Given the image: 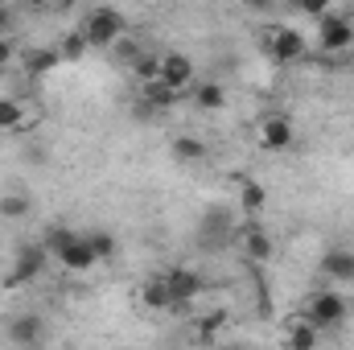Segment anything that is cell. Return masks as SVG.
I'll list each match as a JSON object with an SVG mask.
<instances>
[{
  "instance_id": "8fae6325",
  "label": "cell",
  "mask_w": 354,
  "mask_h": 350,
  "mask_svg": "<svg viewBox=\"0 0 354 350\" xmlns=\"http://www.w3.org/2000/svg\"><path fill=\"white\" fill-rule=\"evenodd\" d=\"M54 260L62 264V268H66V272H91V268H95V264H99V256H95V252H91L87 235H75V239H71V243H66V248H62V252H58V256H54Z\"/></svg>"
},
{
  "instance_id": "ffe728a7",
  "label": "cell",
  "mask_w": 354,
  "mask_h": 350,
  "mask_svg": "<svg viewBox=\"0 0 354 350\" xmlns=\"http://www.w3.org/2000/svg\"><path fill=\"white\" fill-rule=\"evenodd\" d=\"M145 103L157 107V111H165V107H174L177 103V91H169L161 79H157V83H145Z\"/></svg>"
},
{
  "instance_id": "603a6c76",
  "label": "cell",
  "mask_w": 354,
  "mask_h": 350,
  "mask_svg": "<svg viewBox=\"0 0 354 350\" xmlns=\"http://www.w3.org/2000/svg\"><path fill=\"white\" fill-rule=\"evenodd\" d=\"M29 214V198L25 194H4L0 198V219H25Z\"/></svg>"
},
{
  "instance_id": "9c48e42d",
  "label": "cell",
  "mask_w": 354,
  "mask_h": 350,
  "mask_svg": "<svg viewBox=\"0 0 354 350\" xmlns=\"http://www.w3.org/2000/svg\"><path fill=\"white\" fill-rule=\"evenodd\" d=\"M189 79H194V58L189 54H177V50L174 54H161V83L165 87L181 95L189 87Z\"/></svg>"
},
{
  "instance_id": "ba28073f",
  "label": "cell",
  "mask_w": 354,
  "mask_h": 350,
  "mask_svg": "<svg viewBox=\"0 0 354 350\" xmlns=\"http://www.w3.org/2000/svg\"><path fill=\"white\" fill-rule=\"evenodd\" d=\"M235 231H239V223L231 219V210H223V206L206 210V219H202V243L223 248V243H231V239H235Z\"/></svg>"
},
{
  "instance_id": "5bb4252c",
  "label": "cell",
  "mask_w": 354,
  "mask_h": 350,
  "mask_svg": "<svg viewBox=\"0 0 354 350\" xmlns=\"http://www.w3.org/2000/svg\"><path fill=\"white\" fill-rule=\"evenodd\" d=\"M322 342V330L309 326V322H288L284 330V350H317Z\"/></svg>"
},
{
  "instance_id": "4fadbf2b",
  "label": "cell",
  "mask_w": 354,
  "mask_h": 350,
  "mask_svg": "<svg viewBox=\"0 0 354 350\" xmlns=\"http://www.w3.org/2000/svg\"><path fill=\"white\" fill-rule=\"evenodd\" d=\"M322 272H326L330 280H338V284H351L354 280V252L351 248H330V252L322 256Z\"/></svg>"
},
{
  "instance_id": "44dd1931",
  "label": "cell",
  "mask_w": 354,
  "mask_h": 350,
  "mask_svg": "<svg viewBox=\"0 0 354 350\" xmlns=\"http://www.w3.org/2000/svg\"><path fill=\"white\" fill-rule=\"evenodd\" d=\"M223 322H227V313H223V309H218V313H206V317L194 326V338H198L202 347H214V334H218V326H223Z\"/></svg>"
},
{
  "instance_id": "f1b7e54d",
  "label": "cell",
  "mask_w": 354,
  "mask_h": 350,
  "mask_svg": "<svg viewBox=\"0 0 354 350\" xmlns=\"http://www.w3.org/2000/svg\"><path fill=\"white\" fill-rule=\"evenodd\" d=\"M210 350H239V347H210Z\"/></svg>"
},
{
  "instance_id": "6da1fadb",
  "label": "cell",
  "mask_w": 354,
  "mask_h": 350,
  "mask_svg": "<svg viewBox=\"0 0 354 350\" xmlns=\"http://www.w3.org/2000/svg\"><path fill=\"white\" fill-rule=\"evenodd\" d=\"M124 29H128V21L111 4H99V8H91L87 17H83V37H87V46H95V50H111L124 37Z\"/></svg>"
},
{
  "instance_id": "4316f807",
  "label": "cell",
  "mask_w": 354,
  "mask_h": 350,
  "mask_svg": "<svg viewBox=\"0 0 354 350\" xmlns=\"http://www.w3.org/2000/svg\"><path fill=\"white\" fill-rule=\"evenodd\" d=\"M87 50H91V46H87V37H83V29H79V33H66V42H62V58L79 62Z\"/></svg>"
},
{
  "instance_id": "30bf717a",
  "label": "cell",
  "mask_w": 354,
  "mask_h": 350,
  "mask_svg": "<svg viewBox=\"0 0 354 350\" xmlns=\"http://www.w3.org/2000/svg\"><path fill=\"white\" fill-rule=\"evenodd\" d=\"M292 136H297V128H292V120H288V116H264V120H260V145H264L268 153L288 149V145H292Z\"/></svg>"
},
{
  "instance_id": "7c38bea8",
  "label": "cell",
  "mask_w": 354,
  "mask_h": 350,
  "mask_svg": "<svg viewBox=\"0 0 354 350\" xmlns=\"http://www.w3.org/2000/svg\"><path fill=\"white\" fill-rule=\"evenodd\" d=\"M235 239L243 243V256H248L252 264H264L268 256H272V239H268L256 223H243V227L235 231Z\"/></svg>"
},
{
  "instance_id": "52a82bcc",
  "label": "cell",
  "mask_w": 354,
  "mask_h": 350,
  "mask_svg": "<svg viewBox=\"0 0 354 350\" xmlns=\"http://www.w3.org/2000/svg\"><path fill=\"white\" fill-rule=\"evenodd\" d=\"M8 342H12V347H25V350L41 347V342H46V317H41V313H21V317H12V322H8Z\"/></svg>"
},
{
  "instance_id": "277c9868",
  "label": "cell",
  "mask_w": 354,
  "mask_h": 350,
  "mask_svg": "<svg viewBox=\"0 0 354 350\" xmlns=\"http://www.w3.org/2000/svg\"><path fill=\"white\" fill-rule=\"evenodd\" d=\"M317 46H322L326 54H342V50H351L354 46V21L351 17H342V12H326L322 25H317Z\"/></svg>"
},
{
  "instance_id": "484cf974",
  "label": "cell",
  "mask_w": 354,
  "mask_h": 350,
  "mask_svg": "<svg viewBox=\"0 0 354 350\" xmlns=\"http://www.w3.org/2000/svg\"><path fill=\"white\" fill-rule=\"evenodd\" d=\"M75 235H79V231H71V227H50L41 243H46V252H50V256H58V252H62V248H66Z\"/></svg>"
},
{
  "instance_id": "2e32d148",
  "label": "cell",
  "mask_w": 354,
  "mask_h": 350,
  "mask_svg": "<svg viewBox=\"0 0 354 350\" xmlns=\"http://www.w3.org/2000/svg\"><path fill=\"white\" fill-rule=\"evenodd\" d=\"M140 301H145V309H157V313L174 305V301H169V288H165V280H161V276H153V280H145V284H140Z\"/></svg>"
},
{
  "instance_id": "8992f818",
  "label": "cell",
  "mask_w": 354,
  "mask_h": 350,
  "mask_svg": "<svg viewBox=\"0 0 354 350\" xmlns=\"http://www.w3.org/2000/svg\"><path fill=\"white\" fill-rule=\"evenodd\" d=\"M268 50H272L276 62H301L305 58V33L292 29V25H280V29L268 33Z\"/></svg>"
},
{
  "instance_id": "83f0119b",
  "label": "cell",
  "mask_w": 354,
  "mask_h": 350,
  "mask_svg": "<svg viewBox=\"0 0 354 350\" xmlns=\"http://www.w3.org/2000/svg\"><path fill=\"white\" fill-rule=\"evenodd\" d=\"M8 25H12V12H8V8H0V37L8 33Z\"/></svg>"
},
{
  "instance_id": "d6986e66",
  "label": "cell",
  "mask_w": 354,
  "mask_h": 350,
  "mask_svg": "<svg viewBox=\"0 0 354 350\" xmlns=\"http://www.w3.org/2000/svg\"><path fill=\"white\" fill-rule=\"evenodd\" d=\"M174 157L181 161V165H194V161L206 157V145H202L198 136H177L174 140Z\"/></svg>"
},
{
  "instance_id": "f546056e",
  "label": "cell",
  "mask_w": 354,
  "mask_h": 350,
  "mask_svg": "<svg viewBox=\"0 0 354 350\" xmlns=\"http://www.w3.org/2000/svg\"><path fill=\"white\" fill-rule=\"evenodd\" d=\"M0 83H4V71H0Z\"/></svg>"
},
{
  "instance_id": "7a4b0ae2",
  "label": "cell",
  "mask_w": 354,
  "mask_h": 350,
  "mask_svg": "<svg viewBox=\"0 0 354 350\" xmlns=\"http://www.w3.org/2000/svg\"><path fill=\"white\" fill-rule=\"evenodd\" d=\"M346 313H351V305H346V297H342L338 288L309 293V305H305V322H309V326H317V330H334V326L346 322Z\"/></svg>"
},
{
  "instance_id": "9a60e30c",
  "label": "cell",
  "mask_w": 354,
  "mask_h": 350,
  "mask_svg": "<svg viewBox=\"0 0 354 350\" xmlns=\"http://www.w3.org/2000/svg\"><path fill=\"white\" fill-rule=\"evenodd\" d=\"M21 62H25V71H29L33 79H41V75H50V71L62 62V50H29Z\"/></svg>"
},
{
  "instance_id": "d4e9b609",
  "label": "cell",
  "mask_w": 354,
  "mask_h": 350,
  "mask_svg": "<svg viewBox=\"0 0 354 350\" xmlns=\"http://www.w3.org/2000/svg\"><path fill=\"white\" fill-rule=\"evenodd\" d=\"M87 243H91V252H95L99 260H111V256H115V239H111V231H87Z\"/></svg>"
},
{
  "instance_id": "e0dca14e",
  "label": "cell",
  "mask_w": 354,
  "mask_h": 350,
  "mask_svg": "<svg viewBox=\"0 0 354 350\" xmlns=\"http://www.w3.org/2000/svg\"><path fill=\"white\" fill-rule=\"evenodd\" d=\"M194 103H198L202 111H218V107L227 103V91H223V83H198V87H194Z\"/></svg>"
},
{
  "instance_id": "7402d4cb",
  "label": "cell",
  "mask_w": 354,
  "mask_h": 350,
  "mask_svg": "<svg viewBox=\"0 0 354 350\" xmlns=\"http://www.w3.org/2000/svg\"><path fill=\"white\" fill-rule=\"evenodd\" d=\"M132 71H136L140 83H157V79H161V58H157V54H140V58L132 62Z\"/></svg>"
},
{
  "instance_id": "cb8c5ba5",
  "label": "cell",
  "mask_w": 354,
  "mask_h": 350,
  "mask_svg": "<svg viewBox=\"0 0 354 350\" xmlns=\"http://www.w3.org/2000/svg\"><path fill=\"white\" fill-rule=\"evenodd\" d=\"M21 120H25L21 103H17V99H0V132H12V128H21Z\"/></svg>"
},
{
  "instance_id": "3957f363",
  "label": "cell",
  "mask_w": 354,
  "mask_h": 350,
  "mask_svg": "<svg viewBox=\"0 0 354 350\" xmlns=\"http://www.w3.org/2000/svg\"><path fill=\"white\" fill-rule=\"evenodd\" d=\"M161 280H165V288H169V301H174L169 309H174V313H177V309H185V305H194V301H198V293L206 288V280H202L194 268H181V264L169 268Z\"/></svg>"
},
{
  "instance_id": "ac0fdd59",
  "label": "cell",
  "mask_w": 354,
  "mask_h": 350,
  "mask_svg": "<svg viewBox=\"0 0 354 350\" xmlns=\"http://www.w3.org/2000/svg\"><path fill=\"white\" fill-rule=\"evenodd\" d=\"M239 202H243V210H252V214H260L268 202L264 185L260 181H252V177H239Z\"/></svg>"
},
{
  "instance_id": "5b68a950",
  "label": "cell",
  "mask_w": 354,
  "mask_h": 350,
  "mask_svg": "<svg viewBox=\"0 0 354 350\" xmlns=\"http://www.w3.org/2000/svg\"><path fill=\"white\" fill-rule=\"evenodd\" d=\"M46 260H50V252H46V243H25L21 252H17V260H12V272H8V288H21V284H29V280H37L41 272H46Z\"/></svg>"
}]
</instances>
